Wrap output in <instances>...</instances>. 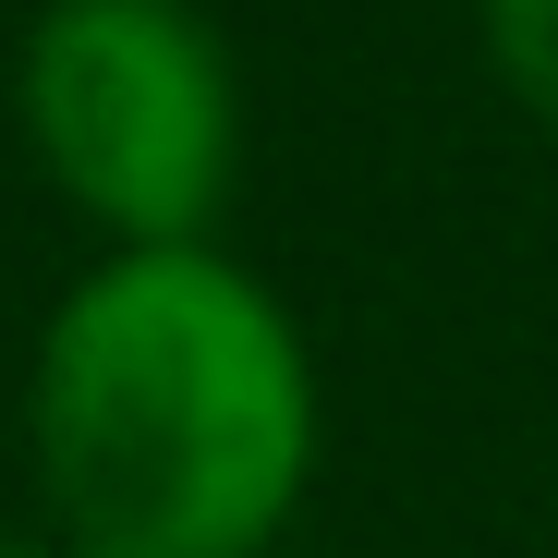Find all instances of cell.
I'll list each match as a JSON object with an SVG mask.
<instances>
[{
    "instance_id": "2",
    "label": "cell",
    "mask_w": 558,
    "mask_h": 558,
    "mask_svg": "<svg viewBox=\"0 0 558 558\" xmlns=\"http://www.w3.org/2000/svg\"><path fill=\"white\" fill-rule=\"evenodd\" d=\"M25 134L122 243H195L231 195V49L195 0H49L25 37Z\"/></svg>"
},
{
    "instance_id": "3",
    "label": "cell",
    "mask_w": 558,
    "mask_h": 558,
    "mask_svg": "<svg viewBox=\"0 0 558 558\" xmlns=\"http://www.w3.org/2000/svg\"><path fill=\"white\" fill-rule=\"evenodd\" d=\"M486 61L498 85L558 134V0H486Z\"/></svg>"
},
{
    "instance_id": "4",
    "label": "cell",
    "mask_w": 558,
    "mask_h": 558,
    "mask_svg": "<svg viewBox=\"0 0 558 558\" xmlns=\"http://www.w3.org/2000/svg\"><path fill=\"white\" fill-rule=\"evenodd\" d=\"M0 558H37V546H13V534H0Z\"/></svg>"
},
{
    "instance_id": "1",
    "label": "cell",
    "mask_w": 558,
    "mask_h": 558,
    "mask_svg": "<svg viewBox=\"0 0 558 558\" xmlns=\"http://www.w3.org/2000/svg\"><path fill=\"white\" fill-rule=\"evenodd\" d=\"M316 377L207 243H122L37 340V486L73 558H255L304 498Z\"/></svg>"
}]
</instances>
